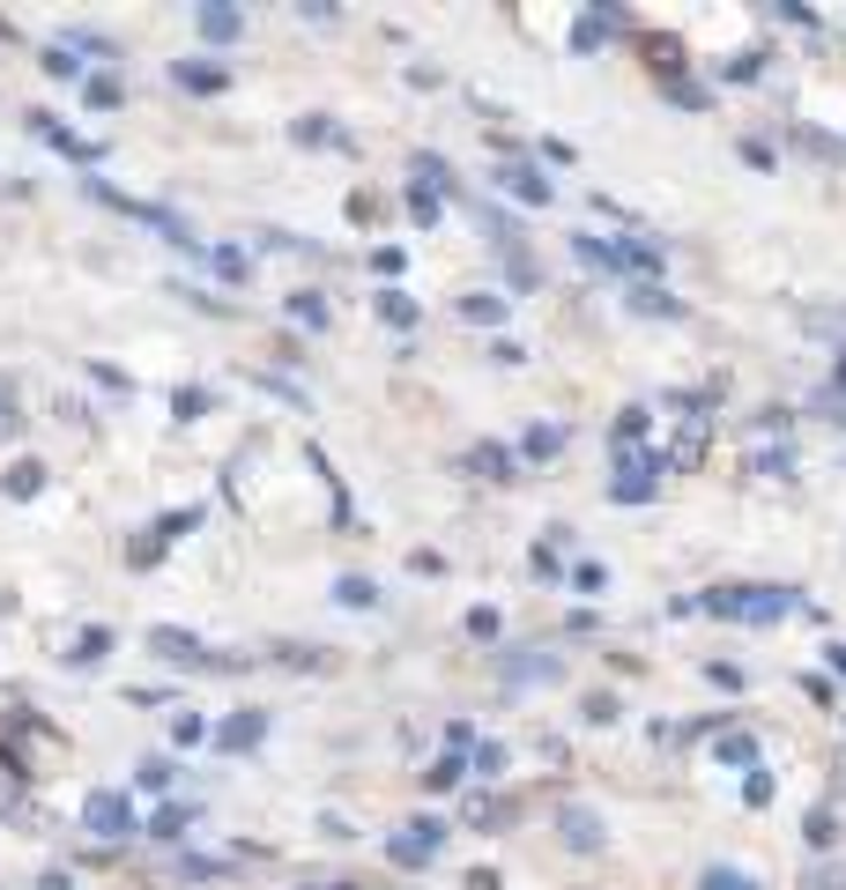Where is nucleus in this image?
Returning <instances> with one entry per match:
<instances>
[{
	"label": "nucleus",
	"instance_id": "1",
	"mask_svg": "<svg viewBox=\"0 0 846 890\" xmlns=\"http://www.w3.org/2000/svg\"><path fill=\"white\" fill-rule=\"evenodd\" d=\"M698 609H713L728 623H780L795 617V587H713Z\"/></svg>",
	"mask_w": 846,
	"mask_h": 890
},
{
	"label": "nucleus",
	"instance_id": "2",
	"mask_svg": "<svg viewBox=\"0 0 846 890\" xmlns=\"http://www.w3.org/2000/svg\"><path fill=\"white\" fill-rule=\"evenodd\" d=\"M439 846H446V824H431V816H409L394 839H386V861H394V868H431V861H439Z\"/></svg>",
	"mask_w": 846,
	"mask_h": 890
},
{
	"label": "nucleus",
	"instance_id": "3",
	"mask_svg": "<svg viewBox=\"0 0 846 890\" xmlns=\"http://www.w3.org/2000/svg\"><path fill=\"white\" fill-rule=\"evenodd\" d=\"M82 831H97L104 846L134 839V801H126L120 787H97V794H90V801H82Z\"/></svg>",
	"mask_w": 846,
	"mask_h": 890
},
{
	"label": "nucleus",
	"instance_id": "4",
	"mask_svg": "<svg viewBox=\"0 0 846 890\" xmlns=\"http://www.w3.org/2000/svg\"><path fill=\"white\" fill-rule=\"evenodd\" d=\"M149 653H156V661H172V667H208V645H200L194 631H178V623H156Z\"/></svg>",
	"mask_w": 846,
	"mask_h": 890
},
{
	"label": "nucleus",
	"instance_id": "5",
	"mask_svg": "<svg viewBox=\"0 0 846 890\" xmlns=\"http://www.w3.org/2000/svg\"><path fill=\"white\" fill-rule=\"evenodd\" d=\"M557 831H565L572 853H601V839H609V831H601V816L587 809V801H565V809H557Z\"/></svg>",
	"mask_w": 846,
	"mask_h": 890
},
{
	"label": "nucleus",
	"instance_id": "6",
	"mask_svg": "<svg viewBox=\"0 0 846 890\" xmlns=\"http://www.w3.org/2000/svg\"><path fill=\"white\" fill-rule=\"evenodd\" d=\"M705 445H713V416H683L675 423V445H669V468L691 475L698 460H705Z\"/></svg>",
	"mask_w": 846,
	"mask_h": 890
},
{
	"label": "nucleus",
	"instance_id": "7",
	"mask_svg": "<svg viewBox=\"0 0 846 890\" xmlns=\"http://www.w3.org/2000/svg\"><path fill=\"white\" fill-rule=\"evenodd\" d=\"M30 134H38V142H52V148H68L75 164H97V156H104L97 142H82V134H68V126L52 120V112H30Z\"/></svg>",
	"mask_w": 846,
	"mask_h": 890
},
{
	"label": "nucleus",
	"instance_id": "8",
	"mask_svg": "<svg viewBox=\"0 0 846 890\" xmlns=\"http://www.w3.org/2000/svg\"><path fill=\"white\" fill-rule=\"evenodd\" d=\"M498 667L513 675V683H557V675H565V661L543 653V645H527V653H513V661H498Z\"/></svg>",
	"mask_w": 846,
	"mask_h": 890
},
{
	"label": "nucleus",
	"instance_id": "9",
	"mask_svg": "<svg viewBox=\"0 0 846 890\" xmlns=\"http://www.w3.org/2000/svg\"><path fill=\"white\" fill-rule=\"evenodd\" d=\"M491 178H498V186H505L513 200H543V208H549V178L535 172V164H498Z\"/></svg>",
	"mask_w": 846,
	"mask_h": 890
},
{
	"label": "nucleus",
	"instance_id": "10",
	"mask_svg": "<svg viewBox=\"0 0 846 890\" xmlns=\"http://www.w3.org/2000/svg\"><path fill=\"white\" fill-rule=\"evenodd\" d=\"M194 23H200V38H208V45H230V38L246 30V15H238V8H224V0H208Z\"/></svg>",
	"mask_w": 846,
	"mask_h": 890
},
{
	"label": "nucleus",
	"instance_id": "11",
	"mask_svg": "<svg viewBox=\"0 0 846 890\" xmlns=\"http://www.w3.org/2000/svg\"><path fill=\"white\" fill-rule=\"evenodd\" d=\"M172 82H178V90H194V97H216L230 74H224V68H208V60H178V68H172Z\"/></svg>",
	"mask_w": 846,
	"mask_h": 890
},
{
	"label": "nucleus",
	"instance_id": "12",
	"mask_svg": "<svg viewBox=\"0 0 846 890\" xmlns=\"http://www.w3.org/2000/svg\"><path fill=\"white\" fill-rule=\"evenodd\" d=\"M617 252H623V268H647V275L669 260V246H661L653 230H631V238H617Z\"/></svg>",
	"mask_w": 846,
	"mask_h": 890
},
{
	"label": "nucleus",
	"instance_id": "13",
	"mask_svg": "<svg viewBox=\"0 0 846 890\" xmlns=\"http://www.w3.org/2000/svg\"><path fill=\"white\" fill-rule=\"evenodd\" d=\"M631 312H647V320H683V304H675L661 282H631Z\"/></svg>",
	"mask_w": 846,
	"mask_h": 890
},
{
	"label": "nucleus",
	"instance_id": "14",
	"mask_svg": "<svg viewBox=\"0 0 846 890\" xmlns=\"http://www.w3.org/2000/svg\"><path fill=\"white\" fill-rule=\"evenodd\" d=\"M513 816H520V809H513L505 794H475V801H468V824H475V831H505Z\"/></svg>",
	"mask_w": 846,
	"mask_h": 890
},
{
	"label": "nucleus",
	"instance_id": "15",
	"mask_svg": "<svg viewBox=\"0 0 846 890\" xmlns=\"http://www.w3.org/2000/svg\"><path fill=\"white\" fill-rule=\"evenodd\" d=\"M609 30H623V8H595V15H579V30H572V45L579 52H595Z\"/></svg>",
	"mask_w": 846,
	"mask_h": 890
},
{
	"label": "nucleus",
	"instance_id": "16",
	"mask_svg": "<svg viewBox=\"0 0 846 890\" xmlns=\"http://www.w3.org/2000/svg\"><path fill=\"white\" fill-rule=\"evenodd\" d=\"M260 735H268V720H260V713H238V720H224V727H216V742H224V749H252Z\"/></svg>",
	"mask_w": 846,
	"mask_h": 890
},
{
	"label": "nucleus",
	"instance_id": "17",
	"mask_svg": "<svg viewBox=\"0 0 846 890\" xmlns=\"http://www.w3.org/2000/svg\"><path fill=\"white\" fill-rule=\"evenodd\" d=\"M750 475H765V483H787V475H795V453H787V445H757V453H750Z\"/></svg>",
	"mask_w": 846,
	"mask_h": 890
},
{
	"label": "nucleus",
	"instance_id": "18",
	"mask_svg": "<svg viewBox=\"0 0 846 890\" xmlns=\"http://www.w3.org/2000/svg\"><path fill=\"white\" fill-rule=\"evenodd\" d=\"M468 468L483 475V483H513V453H505V445H475Z\"/></svg>",
	"mask_w": 846,
	"mask_h": 890
},
{
	"label": "nucleus",
	"instance_id": "19",
	"mask_svg": "<svg viewBox=\"0 0 846 890\" xmlns=\"http://www.w3.org/2000/svg\"><path fill=\"white\" fill-rule=\"evenodd\" d=\"M713 749H721V765H735V772H757V742H750L743 727H728V735L713 742Z\"/></svg>",
	"mask_w": 846,
	"mask_h": 890
},
{
	"label": "nucleus",
	"instance_id": "20",
	"mask_svg": "<svg viewBox=\"0 0 846 890\" xmlns=\"http://www.w3.org/2000/svg\"><path fill=\"white\" fill-rule=\"evenodd\" d=\"M520 453H527V460H557V453H565V423H535Z\"/></svg>",
	"mask_w": 846,
	"mask_h": 890
},
{
	"label": "nucleus",
	"instance_id": "21",
	"mask_svg": "<svg viewBox=\"0 0 846 890\" xmlns=\"http://www.w3.org/2000/svg\"><path fill=\"white\" fill-rule=\"evenodd\" d=\"M409 172H416V186H423V194H453V172H446V156H431V148H423V156L409 164Z\"/></svg>",
	"mask_w": 846,
	"mask_h": 890
},
{
	"label": "nucleus",
	"instance_id": "22",
	"mask_svg": "<svg viewBox=\"0 0 846 890\" xmlns=\"http://www.w3.org/2000/svg\"><path fill=\"white\" fill-rule=\"evenodd\" d=\"M572 246H579V260H587V268H601V275H609V268H623L617 238H572Z\"/></svg>",
	"mask_w": 846,
	"mask_h": 890
},
{
	"label": "nucleus",
	"instance_id": "23",
	"mask_svg": "<svg viewBox=\"0 0 846 890\" xmlns=\"http://www.w3.org/2000/svg\"><path fill=\"white\" fill-rule=\"evenodd\" d=\"M461 320H475V327H498V320H505V297H483V290H475V297H461Z\"/></svg>",
	"mask_w": 846,
	"mask_h": 890
},
{
	"label": "nucleus",
	"instance_id": "24",
	"mask_svg": "<svg viewBox=\"0 0 846 890\" xmlns=\"http://www.w3.org/2000/svg\"><path fill=\"white\" fill-rule=\"evenodd\" d=\"M23 431V401H16V379L0 371V438H16Z\"/></svg>",
	"mask_w": 846,
	"mask_h": 890
},
{
	"label": "nucleus",
	"instance_id": "25",
	"mask_svg": "<svg viewBox=\"0 0 846 890\" xmlns=\"http://www.w3.org/2000/svg\"><path fill=\"white\" fill-rule=\"evenodd\" d=\"M334 601L342 609H379V587L372 579H334Z\"/></svg>",
	"mask_w": 846,
	"mask_h": 890
},
{
	"label": "nucleus",
	"instance_id": "26",
	"mask_svg": "<svg viewBox=\"0 0 846 890\" xmlns=\"http://www.w3.org/2000/svg\"><path fill=\"white\" fill-rule=\"evenodd\" d=\"M45 490V468H38V460H16V468H8V497H38Z\"/></svg>",
	"mask_w": 846,
	"mask_h": 890
},
{
	"label": "nucleus",
	"instance_id": "27",
	"mask_svg": "<svg viewBox=\"0 0 846 890\" xmlns=\"http://www.w3.org/2000/svg\"><path fill=\"white\" fill-rule=\"evenodd\" d=\"M104 653H112V631H82V639H75V653H68V661H75V667H97Z\"/></svg>",
	"mask_w": 846,
	"mask_h": 890
},
{
	"label": "nucleus",
	"instance_id": "28",
	"mask_svg": "<svg viewBox=\"0 0 846 890\" xmlns=\"http://www.w3.org/2000/svg\"><path fill=\"white\" fill-rule=\"evenodd\" d=\"M468 772L498 779V772H505V742H475V749H468Z\"/></svg>",
	"mask_w": 846,
	"mask_h": 890
},
{
	"label": "nucleus",
	"instance_id": "29",
	"mask_svg": "<svg viewBox=\"0 0 846 890\" xmlns=\"http://www.w3.org/2000/svg\"><path fill=\"white\" fill-rule=\"evenodd\" d=\"M379 312H386L394 327H416V320H423V312H416V297H401V290H386V297H379Z\"/></svg>",
	"mask_w": 846,
	"mask_h": 890
},
{
	"label": "nucleus",
	"instance_id": "30",
	"mask_svg": "<svg viewBox=\"0 0 846 890\" xmlns=\"http://www.w3.org/2000/svg\"><path fill=\"white\" fill-rule=\"evenodd\" d=\"M698 890H757L743 876V868H705V876H698Z\"/></svg>",
	"mask_w": 846,
	"mask_h": 890
},
{
	"label": "nucleus",
	"instance_id": "31",
	"mask_svg": "<svg viewBox=\"0 0 846 890\" xmlns=\"http://www.w3.org/2000/svg\"><path fill=\"white\" fill-rule=\"evenodd\" d=\"M208 260H216V275H230V282H246V275H252V260H246L238 246H216Z\"/></svg>",
	"mask_w": 846,
	"mask_h": 890
},
{
	"label": "nucleus",
	"instance_id": "32",
	"mask_svg": "<svg viewBox=\"0 0 846 890\" xmlns=\"http://www.w3.org/2000/svg\"><path fill=\"white\" fill-rule=\"evenodd\" d=\"M134 779H142L149 794H164V787H172V757H142V772H134Z\"/></svg>",
	"mask_w": 846,
	"mask_h": 890
},
{
	"label": "nucleus",
	"instance_id": "33",
	"mask_svg": "<svg viewBox=\"0 0 846 890\" xmlns=\"http://www.w3.org/2000/svg\"><path fill=\"white\" fill-rule=\"evenodd\" d=\"M45 74H68V82H75V74H82L75 45H45Z\"/></svg>",
	"mask_w": 846,
	"mask_h": 890
},
{
	"label": "nucleus",
	"instance_id": "34",
	"mask_svg": "<svg viewBox=\"0 0 846 890\" xmlns=\"http://www.w3.org/2000/svg\"><path fill=\"white\" fill-rule=\"evenodd\" d=\"M461 772H468L461 757H439V765L423 772V787H461Z\"/></svg>",
	"mask_w": 846,
	"mask_h": 890
},
{
	"label": "nucleus",
	"instance_id": "35",
	"mask_svg": "<svg viewBox=\"0 0 846 890\" xmlns=\"http://www.w3.org/2000/svg\"><path fill=\"white\" fill-rule=\"evenodd\" d=\"M186 824H194V809H178V801H172V809L156 816V839H186Z\"/></svg>",
	"mask_w": 846,
	"mask_h": 890
},
{
	"label": "nucleus",
	"instance_id": "36",
	"mask_svg": "<svg viewBox=\"0 0 846 890\" xmlns=\"http://www.w3.org/2000/svg\"><path fill=\"white\" fill-rule=\"evenodd\" d=\"M156 557H164V535H142V542H134V549H126V565H134V571H149V565H156Z\"/></svg>",
	"mask_w": 846,
	"mask_h": 890
},
{
	"label": "nucleus",
	"instance_id": "37",
	"mask_svg": "<svg viewBox=\"0 0 846 890\" xmlns=\"http://www.w3.org/2000/svg\"><path fill=\"white\" fill-rule=\"evenodd\" d=\"M409 216H416L423 230H431V222H439V194H423V186H409Z\"/></svg>",
	"mask_w": 846,
	"mask_h": 890
},
{
	"label": "nucleus",
	"instance_id": "38",
	"mask_svg": "<svg viewBox=\"0 0 846 890\" xmlns=\"http://www.w3.org/2000/svg\"><path fill=\"white\" fill-rule=\"evenodd\" d=\"M200 408H208V394H194V386H178V394H172V416H178V423H194Z\"/></svg>",
	"mask_w": 846,
	"mask_h": 890
},
{
	"label": "nucleus",
	"instance_id": "39",
	"mask_svg": "<svg viewBox=\"0 0 846 890\" xmlns=\"http://www.w3.org/2000/svg\"><path fill=\"white\" fill-rule=\"evenodd\" d=\"M290 134H298V142H342V134H334V126H327L320 112H312V120H298V126H290Z\"/></svg>",
	"mask_w": 846,
	"mask_h": 890
},
{
	"label": "nucleus",
	"instance_id": "40",
	"mask_svg": "<svg viewBox=\"0 0 846 890\" xmlns=\"http://www.w3.org/2000/svg\"><path fill=\"white\" fill-rule=\"evenodd\" d=\"M832 839H839V816L817 809V816H809V846H832Z\"/></svg>",
	"mask_w": 846,
	"mask_h": 890
},
{
	"label": "nucleus",
	"instance_id": "41",
	"mask_svg": "<svg viewBox=\"0 0 846 890\" xmlns=\"http://www.w3.org/2000/svg\"><path fill=\"white\" fill-rule=\"evenodd\" d=\"M290 312H298V320H305V327H327V304H320V297H305V290H298V297H290Z\"/></svg>",
	"mask_w": 846,
	"mask_h": 890
},
{
	"label": "nucleus",
	"instance_id": "42",
	"mask_svg": "<svg viewBox=\"0 0 846 890\" xmlns=\"http://www.w3.org/2000/svg\"><path fill=\"white\" fill-rule=\"evenodd\" d=\"M743 801H750V809H765V801H772V772H750V779H743Z\"/></svg>",
	"mask_w": 846,
	"mask_h": 890
},
{
	"label": "nucleus",
	"instance_id": "43",
	"mask_svg": "<svg viewBox=\"0 0 846 890\" xmlns=\"http://www.w3.org/2000/svg\"><path fill=\"white\" fill-rule=\"evenodd\" d=\"M468 639H498V609H468Z\"/></svg>",
	"mask_w": 846,
	"mask_h": 890
},
{
	"label": "nucleus",
	"instance_id": "44",
	"mask_svg": "<svg viewBox=\"0 0 846 890\" xmlns=\"http://www.w3.org/2000/svg\"><path fill=\"white\" fill-rule=\"evenodd\" d=\"M90 104H97V112H112V104H120V82H112V74H97V82H90Z\"/></svg>",
	"mask_w": 846,
	"mask_h": 890
},
{
	"label": "nucleus",
	"instance_id": "45",
	"mask_svg": "<svg viewBox=\"0 0 846 890\" xmlns=\"http://www.w3.org/2000/svg\"><path fill=\"white\" fill-rule=\"evenodd\" d=\"M579 713L595 720V727H609V720H617V697H601V691H595V697H587V705H579Z\"/></svg>",
	"mask_w": 846,
	"mask_h": 890
},
{
	"label": "nucleus",
	"instance_id": "46",
	"mask_svg": "<svg viewBox=\"0 0 846 890\" xmlns=\"http://www.w3.org/2000/svg\"><path fill=\"white\" fill-rule=\"evenodd\" d=\"M572 587H579V593H601V587H609V571H601V565H579Z\"/></svg>",
	"mask_w": 846,
	"mask_h": 890
},
{
	"label": "nucleus",
	"instance_id": "47",
	"mask_svg": "<svg viewBox=\"0 0 846 890\" xmlns=\"http://www.w3.org/2000/svg\"><path fill=\"white\" fill-rule=\"evenodd\" d=\"M809 890H846V876H832V868H824V876H809Z\"/></svg>",
	"mask_w": 846,
	"mask_h": 890
},
{
	"label": "nucleus",
	"instance_id": "48",
	"mask_svg": "<svg viewBox=\"0 0 846 890\" xmlns=\"http://www.w3.org/2000/svg\"><path fill=\"white\" fill-rule=\"evenodd\" d=\"M38 890H75V883H68V876H60V868H52V876H38Z\"/></svg>",
	"mask_w": 846,
	"mask_h": 890
},
{
	"label": "nucleus",
	"instance_id": "49",
	"mask_svg": "<svg viewBox=\"0 0 846 890\" xmlns=\"http://www.w3.org/2000/svg\"><path fill=\"white\" fill-rule=\"evenodd\" d=\"M832 667H839V675H846V645H832Z\"/></svg>",
	"mask_w": 846,
	"mask_h": 890
},
{
	"label": "nucleus",
	"instance_id": "50",
	"mask_svg": "<svg viewBox=\"0 0 846 890\" xmlns=\"http://www.w3.org/2000/svg\"><path fill=\"white\" fill-rule=\"evenodd\" d=\"M327 890H357V883H327Z\"/></svg>",
	"mask_w": 846,
	"mask_h": 890
}]
</instances>
